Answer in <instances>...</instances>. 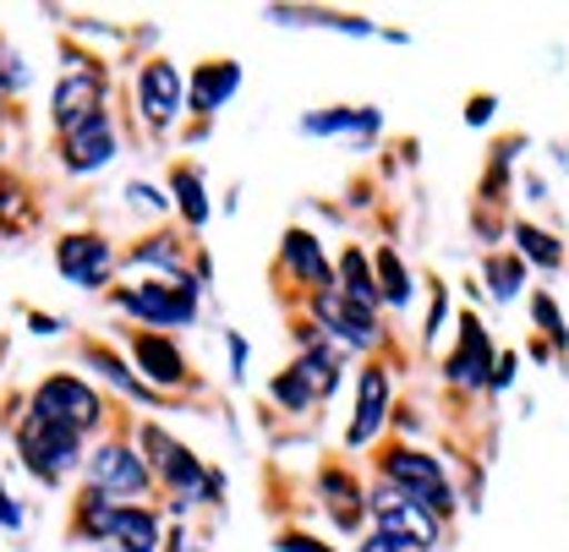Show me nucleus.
<instances>
[{"instance_id":"1","label":"nucleus","mask_w":569,"mask_h":552,"mask_svg":"<svg viewBox=\"0 0 569 552\" xmlns=\"http://www.w3.org/2000/svg\"><path fill=\"white\" fill-rule=\"evenodd\" d=\"M132 443H138V454L148 460L153 482L164 486L170 514H192L198 503H219V498H224V471H209V465H203L181 438H170L159 421H138Z\"/></svg>"},{"instance_id":"2","label":"nucleus","mask_w":569,"mask_h":552,"mask_svg":"<svg viewBox=\"0 0 569 552\" xmlns=\"http://www.w3.org/2000/svg\"><path fill=\"white\" fill-rule=\"evenodd\" d=\"M198 301L203 284L198 279H138V284H110V307L127 312L132 323L170 334V329H192L198 323Z\"/></svg>"},{"instance_id":"3","label":"nucleus","mask_w":569,"mask_h":552,"mask_svg":"<svg viewBox=\"0 0 569 552\" xmlns=\"http://www.w3.org/2000/svg\"><path fill=\"white\" fill-rule=\"evenodd\" d=\"M378 482H389L400 498H411L438 525H443V520L455 514V503H460L449 476H443V465H438L432 454H422V449H411V443H389V449L378 454Z\"/></svg>"},{"instance_id":"4","label":"nucleus","mask_w":569,"mask_h":552,"mask_svg":"<svg viewBox=\"0 0 569 552\" xmlns=\"http://www.w3.org/2000/svg\"><path fill=\"white\" fill-rule=\"evenodd\" d=\"M82 486L110 498V503H142V498L159 492V482H153V471H148V460L138 454L132 438H99L82 454Z\"/></svg>"},{"instance_id":"5","label":"nucleus","mask_w":569,"mask_h":552,"mask_svg":"<svg viewBox=\"0 0 569 552\" xmlns=\"http://www.w3.org/2000/svg\"><path fill=\"white\" fill-rule=\"evenodd\" d=\"M11 438H17V460L28 465V476L44 486H61L67 476L82 471V432H67V426H50L39 415H17L11 421Z\"/></svg>"},{"instance_id":"6","label":"nucleus","mask_w":569,"mask_h":552,"mask_svg":"<svg viewBox=\"0 0 569 552\" xmlns=\"http://www.w3.org/2000/svg\"><path fill=\"white\" fill-rule=\"evenodd\" d=\"M28 415H39V421H50V426H67V432H99L104 421H110V405H104V394L88 383V378H77V372H50L44 383H33V394H28Z\"/></svg>"},{"instance_id":"7","label":"nucleus","mask_w":569,"mask_h":552,"mask_svg":"<svg viewBox=\"0 0 569 552\" xmlns=\"http://www.w3.org/2000/svg\"><path fill=\"white\" fill-rule=\"evenodd\" d=\"M104 99H110V71H104V61H93L77 44H67V71H61V82L50 93V127H56V138H67L77 121H88L93 110H104Z\"/></svg>"},{"instance_id":"8","label":"nucleus","mask_w":569,"mask_h":552,"mask_svg":"<svg viewBox=\"0 0 569 552\" xmlns=\"http://www.w3.org/2000/svg\"><path fill=\"white\" fill-rule=\"evenodd\" d=\"M307 318L312 329L340 350H356V355H372V350L389 345V329L378 323V312H361L356 301H346L340 290H318L307 295Z\"/></svg>"},{"instance_id":"9","label":"nucleus","mask_w":569,"mask_h":552,"mask_svg":"<svg viewBox=\"0 0 569 552\" xmlns=\"http://www.w3.org/2000/svg\"><path fill=\"white\" fill-rule=\"evenodd\" d=\"M56 269H61V279L77 284V290H110V279L121 269V252H116V241L99 235V230H67V235L56 241Z\"/></svg>"},{"instance_id":"10","label":"nucleus","mask_w":569,"mask_h":552,"mask_svg":"<svg viewBox=\"0 0 569 552\" xmlns=\"http://www.w3.org/2000/svg\"><path fill=\"white\" fill-rule=\"evenodd\" d=\"M367 514H372V525H378L389 542H400L406 552L438 548V520L422 514L411 498H400L389 482H372V492H367Z\"/></svg>"},{"instance_id":"11","label":"nucleus","mask_w":569,"mask_h":552,"mask_svg":"<svg viewBox=\"0 0 569 552\" xmlns=\"http://www.w3.org/2000/svg\"><path fill=\"white\" fill-rule=\"evenodd\" d=\"M132 93H138V116L148 132H170V127L187 116V77L176 71V61H164V56L142 61Z\"/></svg>"},{"instance_id":"12","label":"nucleus","mask_w":569,"mask_h":552,"mask_svg":"<svg viewBox=\"0 0 569 552\" xmlns=\"http://www.w3.org/2000/svg\"><path fill=\"white\" fill-rule=\"evenodd\" d=\"M127 355H132V372H138L153 394H164V400L181 394V389L192 383V367H187V355L176 345V334L132 329V334H127Z\"/></svg>"},{"instance_id":"13","label":"nucleus","mask_w":569,"mask_h":552,"mask_svg":"<svg viewBox=\"0 0 569 552\" xmlns=\"http://www.w3.org/2000/svg\"><path fill=\"white\" fill-rule=\"evenodd\" d=\"M395 415V383H389V367L383 361H367L356 372V411H351V426H346V443L351 449H367Z\"/></svg>"},{"instance_id":"14","label":"nucleus","mask_w":569,"mask_h":552,"mask_svg":"<svg viewBox=\"0 0 569 552\" xmlns=\"http://www.w3.org/2000/svg\"><path fill=\"white\" fill-rule=\"evenodd\" d=\"M296 361H290V372L307 383V394L312 400H329V394H340V383H346V350L329 345L312 323H296Z\"/></svg>"},{"instance_id":"15","label":"nucleus","mask_w":569,"mask_h":552,"mask_svg":"<svg viewBox=\"0 0 569 552\" xmlns=\"http://www.w3.org/2000/svg\"><path fill=\"white\" fill-rule=\"evenodd\" d=\"M116 153H121V138H116V116L110 110H93L88 121H77L67 138H61V164H67L71 175H93Z\"/></svg>"},{"instance_id":"16","label":"nucleus","mask_w":569,"mask_h":552,"mask_svg":"<svg viewBox=\"0 0 569 552\" xmlns=\"http://www.w3.org/2000/svg\"><path fill=\"white\" fill-rule=\"evenodd\" d=\"M236 88H241V61H230V56L198 61L192 77H187V116H198V127H209L213 116L236 99Z\"/></svg>"},{"instance_id":"17","label":"nucleus","mask_w":569,"mask_h":552,"mask_svg":"<svg viewBox=\"0 0 569 552\" xmlns=\"http://www.w3.org/2000/svg\"><path fill=\"white\" fill-rule=\"evenodd\" d=\"M280 274L296 279L307 295L335 290V263L323 258V241H318L312 230H301V224H290L280 235Z\"/></svg>"},{"instance_id":"18","label":"nucleus","mask_w":569,"mask_h":552,"mask_svg":"<svg viewBox=\"0 0 569 552\" xmlns=\"http://www.w3.org/2000/svg\"><path fill=\"white\" fill-rule=\"evenodd\" d=\"M443 383H455V389H488L493 383V340L471 312L460 318V350L443 355Z\"/></svg>"},{"instance_id":"19","label":"nucleus","mask_w":569,"mask_h":552,"mask_svg":"<svg viewBox=\"0 0 569 552\" xmlns=\"http://www.w3.org/2000/svg\"><path fill=\"white\" fill-rule=\"evenodd\" d=\"M312 492H318V503L329 509V520H335L340 531H361V520H367V492H361V482L351 476V465H323V471L312 476Z\"/></svg>"},{"instance_id":"20","label":"nucleus","mask_w":569,"mask_h":552,"mask_svg":"<svg viewBox=\"0 0 569 552\" xmlns=\"http://www.w3.org/2000/svg\"><path fill=\"white\" fill-rule=\"evenodd\" d=\"M77 355H82V367H88V372H99L110 389L132 394L138 405H164V394H153L138 372H132V361H127L116 345H104V340H82V345H77Z\"/></svg>"},{"instance_id":"21","label":"nucleus","mask_w":569,"mask_h":552,"mask_svg":"<svg viewBox=\"0 0 569 552\" xmlns=\"http://www.w3.org/2000/svg\"><path fill=\"white\" fill-rule=\"evenodd\" d=\"M383 132V116L372 104H329L318 116H301V138H356L372 142Z\"/></svg>"},{"instance_id":"22","label":"nucleus","mask_w":569,"mask_h":552,"mask_svg":"<svg viewBox=\"0 0 569 552\" xmlns=\"http://www.w3.org/2000/svg\"><path fill=\"white\" fill-rule=\"evenodd\" d=\"M187 247L192 241L181 230H153V235H142L121 263L127 269H153V279H192L187 274Z\"/></svg>"},{"instance_id":"23","label":"nucleus","mask_w":569,"mask_h":552,"mask_svg":"<svg viewBox=\"0 0 569 552\" xmlns=\"http://www.w3.org/2000/svg\"><path fill=\"white\" fill-rule=\"evenodd\" d=\"M104 542L116 552H159L164 548V525H159V514L148 503H116Z\"/></svg>"},{"instance_id":"24","label":"nucleus","mask_w":569,"mask_h":552,"mask_svg":"<svg viewBox=\"0 0 569 552\" xmlns=\"http://www.w3.org/2000/svg\"><path fill=\"white\" fill-rule=\"evenodd\" d=\"M170 208L181 213L187 230H203L213 219L209 187H203V170L198 164H170Z\"/></svg>"},{"instance_id":"25","label":"nucleus","mask_w":569,"mask_h":552,"mask_svg":"<svg viewBox=\"0 0 569 552\" xmlns=\"http://www.w3.org/2000/svg\"><path fill=\"white\" fill-rule=\"evenodd\" d=\"M263 17H269V22H280V28H329V33H356V39L378 33L367 17H351V11H323V6H269Z\"/></svg>"},{"instance_id":"26","label":"nucleus","mask_w":569,"mask_h":552,"mask_svg":"<svg viewBox=\"0 0 569 552\" xmlns=\"http://www.w3.org/2000/svg\"><path fill=\"white\" fill-rule=\"evenodd\" d=\"M335 290L346 295V301H356L361 312H378L383 301H378V279H372V258L361 252V247H346L340 252V269H335Z\"/></svg>"},{"instance_id":"27","label":"nucleus","mask_w":569,"mask_h":552,"mask_svg":"<svg viewBox=\"0 0 569 552\" xmlns=\"http://www.w3.org/2000/svg\"><path fill=\"white\" fill-rule=\"evenodd\" d=\"M372 279H378V301H383V307H395V312H406V307H411L417 284H411V269L400 263V252H395V247H383V252L372 258Z\"/></svg>"},{"instance_id":"28","label":"nucleus","mask_w":569,"mask_h":552,"mask_svg":"<svg viewBox=\"0 0 569 552\" xmlns=\"http://www.w3.org/2000/svg\"><path fill=\"white\" fill-rule=\"evenodd\" d=\"M515 247H520V263L531 258L537 269H559L565 263V247L548 235V230H531V224H515Z\"/></svg>"},{"instance_id":"29","label":"nucleus","mask_w":569,"mask_h":552,"mask_svg":"<svg viewBox=\"0 0 569 552\" xmlns=\"http://www.w3.org/2000/svg\"><path fill=\"white\" fill-rule=\"evenodd\" d=\"M28 187L11 175V170H0V235H11V230H22L28 224Z\"/></svg>"},{"instance_id":"30","label":"nucleus","mask_w":569,"mask_h":552,"mask_svg":"<svg viewBox=\"0 0 569 552\" xmlns=\"http://www.w3.org/2000/svg\"><path fill=\"white\" fill-rule=\"evenodd\" d=\"M269 400H274L280 411H290V415H307V411H312V405H318V400L307 394V383H301V378H296L290 367H284L280 378L269 383Z\"/></svg>"},{"instance_id":"31","label":"nucleus","mask_w":569,"mask_h":552,"mask_svg":"<svg viewBox=\"0 0 569 552\" xmlns=\"http://www.w3.org/2000/svg\"><path fill=\"white\" fill-rule=\"evenodd\" d=\"M482 274H488V284H493L498 301H509V295L520 290V279H526V263H520V258H488V263H482Z\"/></svg>"},{"instance_id":"32","label":"nucleus","mask_w":569,"mask_h":552,"mask_svg":"<svg viewBox=\"0 0 569 552\" xmlns=\"http://www.w3.org/2000/svg\"><path fill=\"white\" fill-rule=\"evenodd\" d=\"M28 82H33L28 61H22V56H17V50H11V44L0 39V88H6V93H22Z\"/></svg>"},{"instance_id":"33","label":"nucleus","mask_w":569,"mask_h":552,"mask_svg":"<svg viewBox=\"0 0 569 552\" xmlns=\"http://www.w3.org/2000/svg\"><path fill=\"white\" fill-rule=\"evenodd\" d=\"M274 548L280 552H340V548H329L323 536H307V531H280V536H274Z\"/></svg>"},{"instance_id":"34","label":"nucleus","mask_w":569,"mask_h":552,"mask_svg":"<svg viewBox=\"0 0 569 552\" xmlns=\"http://www.w3.org/2000/svg\"><path fill=\"white\" fill-rule=\"evenodd\" d=\"M127 198H132L138 208H148V213H176L170 198H159V187H148V181H132V187H127Z\"/></svg>"},{"instance_id":"35","label":"nucleus","mask_w":569,"mask_h":552,"mask_svg":"<svg viewBox=\"0 0 569 552\" xmlns=\"http://www.w3.org/2000/svg\"><path fill=\"white\" fill-rule=\"evenodd\" d=\"M531 312H537V323H542V329L565 345V329H559V307H553V295H531Z\"/></svg>"},{"instance_id":"36","label":"nucleus","mask_w":569,"mask_h":552,"mask_svg":"<svg viewBox=\"0 0 569 552\" xmlns=\"http://www.w3.org/2000/svg\"><path fill=\"white\" fill-rule=\"evenodd\" d=\"M449 312V284H432V312H427V340H438V323Z\"/></svg>"},{"instance_id":"37","label":"nucleus","mask_w":569,"mask_h":552,"mask_svg":"<svg viewBox=\"0 0 569 552\" xmlns=\"http://www.w3.org/2000/svg\"><path fill=\"white\" fill-rule=\"evenodd\" d=\"M0 531H22V503L0 486Z\"/></svg>"},{"instance_id":"38","label":"nucleus","mask_w":569,"mask_h":552,"mask_svg":"<svg viewBox=\"0 0 569 552\" xmlns=\"http://www.w3.org/2000/svg\"><path fill=\"white\" fill-rule=\"evenodd\" d=\"M224 345H230V378H241V372H247V355H252V345H247L241 334H224Z\"/></svg>"},{"instance_id":"39","label":"nucleus","mask_w":569,"mask_h":552,"mask_svg":"<svg viewBox=\"0 0 569 552\" xmlns=\"http://www.w3.org/2000/svg\"><path fill=\"white\" fill-rule=\"evenodd\" d=\"M28 329H33V334H61L67 323H61L56 312H28Z\"/></svg>"},{"instance_id":"40","label":"nucleus","mask_w":569,"mask_h":552,"mask_svg":"<svg viewBox=\"0 0 569 552\" xmlns=\"http://www.w3.org/2000/svg\"><path fill=\"white\" fill-rule=\"evenodd\" d=\"M356 552H406V548H400V542H389L383 531H367V536H361V548H356Z\"/></svg>"},{"instance_id":"41","label":"nucleus","mask_w":569,"mask_h":552,"mask_svg":"<svg viewBox=\"0 0 569 552\" xmlns=\"http://www.w3.org/2000/svg\"><path fill=\"white\" fill-rule=\"evenodd\" d=\"M488 116H493V99H471V110H466V121H471V127H482Z\"/></svg>"},{"instance_id":"42","label":"nucleus","mask_w":569,"mask_h":552,"mask_svg":"<svg viewBox=\"0 0 569 552\" xmlns=\"http://www.w3.org/2000/svg\"><path fill=\"white\" fill-rule=\"evenodd\" d=\"M6 104H11V93H6V88H0V110H6Z\"/></svg>"},{"instance_id":"43","label":"nucleus","mask_w":569,"mask_h":552,"mask_svg":"<svg viewBox=\"0 0 569 552\" xmlns=\"http://www.w3.org/2000/svg\"><path fill=\"white\" fill-rule=\"evenodd\" d=\"M181 552H209V548H192V542H187V548H181Z\"/></svg>"},{"instance_id":"44","label":"nucleus","mask_w":569,"mask_h":552,"mask_svg":"<svg viewBox=\"0 0 569 552\" xmlns=\"http://www.w3.org/2000/svg\"><path fill=\"white\" fill-rule=\"evenodd\" d=\"M0 159H6V138H0Z\"/></svg>"}]
</instances>
